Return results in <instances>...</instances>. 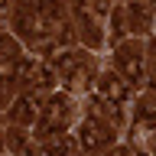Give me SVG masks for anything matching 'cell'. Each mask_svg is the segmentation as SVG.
<instances>
[{"label": "cell", "mask_w": 156, "mask_h": 156, "mask_svg": "<svg viewBox=\"0 0 156 156\" xmlns=\"http://www.w3.org/2000/svg\"><path fill=\"white\" fill-rule=\"evenodd\" d=\"M7 3H10V0H0V10H3V7H7Z\"/></svg>", "instance_id": "cell-10"}, {"label": "cell", "mask_w": 156, "mask_h": 156, "mask_svg": "<svg viewBox=\"0 0 156 156\" xmlns=\"http://www.w3.org/2000/svg\"><path fill=\"white\" fill-rule=\"evenodd\" d=\"M72 153H75V140H68L62 133H52L42 143V156H72Z\"/></svg>", "instance_id": "cell-4"}, {"label": "cell", "mask_w": 156, "mask_h": 156, "mask_svg": "<svg viewBox=\"0 0 156 156\" xmlns=\"http://www.w3.org/2000/svg\"><path fill=\"white\" fill-rule=\"evenodd\" d=\"M94 7H98V13H107V10H111V0H98Z\"/></svg>", "instance_id": "cell-9"}, {"label": "cell", "mask_w": 156, "mask_h": 156, "mask_svg": "<svg viewBox=\"0 0 156 156\" xmlns=\"http://www.w3.org/2000/svg\"><path fill=\"white\" fill-rule=\"evenodd\" d=\"M140 120L150 130H156V98H146L143 104H140Z\"/></svg>", "instance_id": "cell-7"}, {"label": "cell", "mask_w": 156, "mask_h": 156, "mask_svg": "<svg viewBox=\"0 0 156 156\" xmlns=\"http://www.w3.org/2000/svg\"><path fill=\"white\" fill-rule=\"evenodd\" d=\"M98 91H101V98L111 101V104L127 101V81L120 75H114V72H104V75L98 78Z\"/></svg>", "instance_id": "cell-3"}, {"label": "cell", "mask_w": 156, "mask_h": 156, "mask_svg": "<svg viewBox=\"0 0 156 156\" xmlns=\"http://www.w3.org/2000/svg\"><path fill=\"white\" fill-rule=\"evenodd\" d=\"M120 36H124V13L117 10V13H114V23H111V39L117 42Z\"/></svg>", "instance_id": "cell-8"}, {"label": "cell", "mask_w": 156, "mask_h": 156, "mask_svg": "<svg viewBox=\"0 0 156 156\" xmlns=\"http://www.w3.org/2000/svg\"><path fill=\"white\" fill-rule=\"evenodd\" d=\"M36 111H39L36 98H23V101L13 107V120H16V124H33V120H36Z\"/></svg>", "instance_id": "cell-6"}, {"label": "cell", "mask_w": 156, "mask_h": 156, "mask_svg": "<svg viewBox=\"0 0 156 156\" xmlns=\"http://www.w3.org/2000/svg\"><path fill=\"white\" fill-rule=\"evenodd\" d=\"M153 88H156V68H153Z\"/></svg>", "instance_id": "cell-11"}, {"label": "cell", "mask_w": 156, "mask_h": 156, "mask_svg": "<svg viewBox=\"0 0 156 156\" xmlns=\"http://www.w3.org/2000/svg\"><path fill=\"white\" fill-rule=\"evenodd\" d=\"M117 65H120V72H124V78H130V81H140L143 78V62H140V55H127V52H120L117 55Z\"/></svg>", "instance_id": "cell-5"}, {"label": "cell", "mask_w": 156, "mask_h": 156, "mask_svg": "<svg viewBox=\"0 0 156 156\" xmlns=\"http://www.w3.org/2000/svg\"><path fill=\"white\" fill-rule=\"evenodd\" d=\"M78 140L85 150H101V146L111 140V130H107L104 120H98V117H88L85 124L78 127Z\"/></svg>", "instance_id": "cell-2"}, {"label": "cell", "mask_w": 156, "mask_h": 156, "mask_svg": "<svg viewBox=\"0 0 156 156\" xmlns=\"http://www.w3.org/2000/svg\"><path fill=\"white\" fill-rule=\"evenodd\" d=\"M65 124H68L65 98H52V101L46 104V111H42V117H39V130H42V133H58Z\"/></svg>", "instance_id": "cell-1"}]
</instances>
